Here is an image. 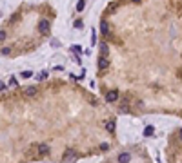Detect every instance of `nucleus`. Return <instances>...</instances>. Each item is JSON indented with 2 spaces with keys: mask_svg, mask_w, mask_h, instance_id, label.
I'll return each instance as SVG.
<instances>
[{
  "mask_svg": "<svg viewBox=\"0 0 182 163\" xmlns=\"http://www.w3.org/2000/svg\"><path fill=\"white\" fill-rule=\"evenodd\" d=\"M118 100V91H109L106 94V101L107 103H113V101H117Z\"/></svg>",
  "mask_w": 182,
  "mask_h": 163,
  "instance_id": "1",
  "label": "nucleus"
},
{
  "mask_svg": "<svg viewBox=\"0 0 182 163\" xmlns=\"http://www.w3.org/2000/svg\"><path fill=\"white\" fill-rule=\"evenodd\" d=\"M77 160V154L73 152V151H66V154H64V161L66 163H69V161H75Z\"/></svg>",
  "mask_w": 182,
  "mask_h": 163,
  "instance_id": "2",
  "label": "nucleus"
},
{
  "mask_svg": "<svg viewBox=\"0 0 182 163\" xmlns=\"http://www.w3.org/2000/svg\"><path fill=\"white\" fill-rule=\"evenodd\" d=\"M38 31H40V33H48V31H49V22H48V20H40Z\"/></svg>",
  "mask_w": 182,
  "mask_h": 163,
  "instance_id": "3",
  "label": "nucleus"
},
{
  "mask_svg": "<svg viewBox=\"0 0 182 163\" xmlns=\"http://www.w3.org/2000/svg\"><path fill=\"white\" fill-rule=\"evenodd\" d=\"M100 33H102V35H109V25H107V22L106 20H102V22H100Z\"/></svg>",
  "mask_w": 182,
  "mask_h": 163,
  "instance_id": "4",
  "label": "nucleus"
},
{
  "mask_svg": "<svg viewBox=\"0 0 182 163\" xmlns=\"http://www.w3.org/2000/svg\"><path fill=\"white\" fill-rule=\"evenodd\" d=\"M131 161V154H127V152H122L118 156V163H129Z\"/></svg>",
  "mask_w": 182,
  "mask_h": 163,
  "instance_id": "5",
  "label": "nucleus"
},
{
  "mask_svg": "<svg viewBox=\"0 0 182 163\" xmlns=\"http://www.w3.org/2000/svg\"><path fill=\"white\" fill-rule=\"evenodd\" d=\"M107 65H109V60H107L106 56H102V54H100V60H98V67H100V69H107Z\"/></svg>",
  "mask_w": 182,
  "mask_h": 163,
  "instance_id": "6",
  "label": "nucleus"
},
{
  "mask_svg": "<svg viewBox=\"0 0 182 163\" xmlns=\"http://www.w3.org/2000/svg\"><path fill=\"white\" fill-rule=\"evenodd\" d=\"M106 131L107 132H115V121H113V120L106 121Z\"/></svg>",
  "mask_w": 182,
  "mask_h": 163,
  "instance_id": "7",
  "label": "nucleus"
},
{
  "mask_svg": "<svg viewBox=\"0 0 182 163\" xmlns=\"http://www.w3.org/2000/svg\"><path fill=\"white\" fill-rule=\"evenodd\" d=\"M153 132H155V129H153L151 125H147V127L144 129V136H153Z\"/></svg>",
  "mask_w": 182,
  "mask_h": 163,
  "instance_id": "8",
  "label": "nucleus"
},
{
  "mask_svg": "<svg viewBox=\"0 0 182 163\" xmlns=\"http://www.w3.org/2000/svg\"><path fill=\"white\" fill-rule=\"evenodd\" d=\"M26 94H28V96H35L37 94V87H28V89H26Z\"/></svg>",
  "mask_w": 182,
  "mask_h": 163,
  "instance_id": "9",
  "label": "nucleus"
},
{
  "mask_svg": "<svg viewBox=\"0 0 182 163\" xmlns=\"http://www.w3.org/2000/svg\"><path fill=\"white\" fill-rule=\"evenodd\" d=\"M38 152H40V154H48V152H49V147H48V145H40V147H38Z\"/></svg>",
  "mask_w": 182,
  "mask_h": 163,
  "instance_id": "10",
  "label": "nucleus"
},
{
  "mask_svg": "<svg viewBox=\"0 0 182 163\" xmlns=\"http://www.w3.org/2000/svg\"><path fill=\"white\" fill-rule=\"evenodd\" d=\"M86 8V0H78V4H77V11H84Z\"/></svg>",
  "mask_w": 182,
  "mask_h": 163,
  "instance_id": "11",
  "label": "nucleus"
},
{
  "mask_svg": "<svg viewBox=\"0 0 182 163\" xmlns=\"http://www.w3.org/2000/svg\"><path fill=\"white\" fill-rule=\"evenodd\" d=\"M20 76H22V78H31L33 73L31 71H22V73H20Z\"/></svg>",
  "mask_w": 182,
  "mask_h": 163,
  "instance_id": "12",
  "label": "nucleus"
},
{
  "mask_svg": "<svg viewBox=\"0 0 182 163\" xmlns=\"http://www.w3.org/2000/svg\"><path fill=\"white\" fill-rule=\"evenodd\" d=\"M100 53L106 56V53H107V44H102V45H100Z\"/></svg>",
  "mask_w": 182,
  "mask_h": 163,
  "instance_id": "13",
  "label": "nucleus"
},
{
  "mask_svg": "<svg viewBox=\"0 0 182 163\" xmlns=\"http://www.w3.org/2000/svg\"><path fill=\"white\" fill-rule=\"evenodd\" d=\"M46 78H48V73H40L37 80H46Z\"/></svg>",
  "mask_w": 182,
  "mask_h": 163,
  "instance_id": "14",
  "label": "nucleus"
},
{
  "mask_svg": "<svg viewBox=\"0 0 182 163\" xmlns=\"http://www.w3.org/2000/svg\"><path fill=\"white\" fill-rule=\"evenodd\" d=\"M71 49H73V51H75V53H80V51H82V47H80V45H73V47H71Z\"/></svg>",
  "mask_w": 182,
  "mask_h": 163,
  "instance_id": "15",
  "label": "nucleus"
},
{
  "mask_svg": "<svg viewBox=\"0 0 182 163\" xmlns=\"http://www.w3.org/2000/svg\"><path fill=\"white\" fill-rule=\"evenodd\" d=\"M82 25H84V24L80 22V20H77V22H75V27H77V29H82Z\"/></svg>",
  "mask_w": 182,
  "mask_h": 163,
  "instance_id": "16",
  "label": "nucleus"
},
{
  "mask_svg": "<svg viewBox=\"0 0 182 163\" xmlns=\"http://www.w3.org/2000/svg\"><path fill=\"white\" fill-rule=\"evenodd\" d=\"M9 53H11L9 47H4V49H2V54H9Z\"/></svg>",
  "mask_w": 182,
  "mask_h": 163,
  "instance_id": "17",
  "label": "nucleus"
},
{
  "mask_svg": "<svg viewBox=\"0 0 182 163\" xmlns=\"http://www.w3.org/2000/svg\"><path fill=\"white\" fill-rule=\"evenodd\" d=\"M2 40H6V33H4V31H0V42H2Z\"/></svg>",
  "mask_w": 182,
  "mask_h": 163,
  "instance_id": "18",
  "label": "nucleus"
},
{
  "mask_svg": "<svg viewBox=\"0 0 182 163\" xmlns=\"http://www.w3.org/2000/svg\"><path fill=\"white\" fill-rule=\"evenodd\" d=\"M9 85H17V80H15V76H13V78L9 80Z\"/></svg>",
  "mask_w": 182,
  "mask_h": 163,
  "instance_id": "19",
  "label": "nucleus"
},
{
  "mask_svg": "<svg viewBox=\"0 0 182 163\" xmlns=\"http://www.w3.org/2000/svg\"><path fill=\"white\" fill-rule=\"evenodd\" d=\"M107 147H109L107 143H102V145H100V149H102V151H107Z\"/></svg>",
  "mask_w": 182,
  "mask_h": 163,
  "instance_id": "20",
  "label": "nucleus"
},
{
  "mask_svg": "<svg viewBox=\"0 0 182 163\" xmlns=\"http://www.w3.org/2000/svg\"><path fill=\"white\" fill-rule=\"evenodd\" d=\"M179 140L182 141V129H180V131H179Z\"/></svg>",
  "mask_w": 182,
  "mask_h": 163,
  "instance_id": "21",
  "label": "nucleus"
},
{
  "mask_svg": "<svg viewBox=\"0 0 182 163\" xmlns=\"http://www.w3.org/2000/svg\"><path fill=\"white\" fill-rule=\"evenodd\" d=\"M131 2H135V4H138V2H142V0H131Z\"/></svg>",
  "mask_w": 182,
  "mask_h": 163,
  "instance_id": "22",
  "label": "nucleus"
}]
</instances>
